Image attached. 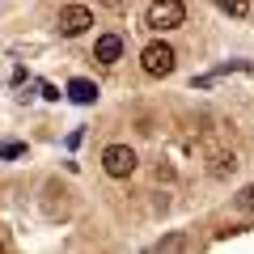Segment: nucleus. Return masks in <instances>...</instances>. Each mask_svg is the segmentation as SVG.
I'll return each instance as SVG.
<instances>
[{
    "label": "nucleus",
    "instance_id": "f257e3e1",
    "mask_svg": "<svg viewBox=\"0 0 254 254\" xmlns=\"http://www.w3.org/2000/svg\"><path fill=\"white\" fill-rule=\"evenodd\" d=\"M182 21H187V4H182V0H153L144 9V26L157 30V34H161V30H178Z\"/></svg>",
    "mask_w": 254,
    "mask_h": 254
},
{
    "label": "nucleus",
    "instance_id": "4468645a",
    "mask_svg": "<svg viewBox=\"0 0 254 254\" xmlns=\"http://www.w3.org/2000/svg\"><path fill=\"white\" fill-rule=\"evenodd\" d=\"M0 250H9V242H4V237H0Z\"/></svg>",
    "mask_w": 254,
    "mask_h": 254
},
{
    "label": "nucleus",
    "instance_id": "0eeeda50",
    "mask_svg": "<svg viewBox=\"0 0 254 254\" xmlns=\"http://www.w3.org/2000/svg\"><path fill=\"white\" fill-rule=\"evenodd\" d=\"M233 170H237V157H233V153H229V157L220 153L216 161H212V178H229V174H233Z\"/></svg>",
    "mask_w": 254,
    "mask_h": 254
},
{
    "label": "nucleus",
    "instance_id": "9d476101",
    "mask_svg": "<svg viewBox=\"0 0 254 254\" xmlns=\"http://www.w3.org/2000/svg\"><path fill=\"white\" fill-rule=\"evenodd\" d=\"M26 153V144H17V140H4V144H0V157H21Z\"/></svg>",
    "mask_w": 254,
    "mask_h": 254
},
{
    "label": "nucleus",
    "instance_id": "f8f14e48",
    "mask_svg": "<svg viewBox=\"0 0 254 254\" xmlns=\"http://www.w3.org/2000/svg\"><path fill=\"white\" fill-rule=\"evenodd\" d=\"M98 4H106L110 13H123V9H127V0H98Z\"/></svg>",
    "mask_w": 254,
    "mask_h": 254
},
{
    "label": "nucleus",
    "instance_id": "423d86ee",
    "mask_svg": "<svg viewBox=\"0 0 254 254\" xmlns=\"http://www.w3.org/2000/svg\"><path fill=\"white\" fill-rule=\"evenodd\" d=\"M68 98L81 102V106H89V102H98V85L85 81V76H76V81H68Z\"/></svg>",
    "mask_w": 254,
    "mask_h": 254
},
{
    "label": "nucleus",
    "instance_id": "20e7f679",
    "mask_svg": "<svg viewBox=\"0 0 254 254\" xmlns=\"http://www.w3.org/2000/svg\"><path fill=\"white\" fill-rule=\"evenodd\" d=\"M89 26H93V13L85 9V4H64V9H60V34H64V38L85 34Z\"/></svg>",
    "mask_w": 254,
    "mask_h": 254
},
{
    "label": "nucleus",
    "instance_id": "9b49d317",
    "mask_svg": "<svg viewBox=\"0 0 254 254\" xmlns=\"http://www.w3.org/2000/svg\"><path fill=\"white\" fill-rule=\"evenodd\" d=\"M182 246H187V237H178V233H174V237H165V242L157 246V250H182Z\"/></svg>",
    "mask_w": 254,
    "mask_h": 254
},
{
    "label": "nucleus",
    "instance_id": "ddd939ff",
    "mask_svg": "<svg viewBox=\"0 0 254 254\" xmlns=\"http://www.w3.org/2000/svg\"><path fill=\"white\" fill-rule=\"evenodd\" d=\"M38 89H43V98H51V102H55V98H60V89H55V85H51V81H43V85H38Z\"/></svg>",
    "mask_w": 254,
    "mask_h": 254
},
{
    "label": "nucleus",
    "instance_id": "39448f33",
    "mask_svg": "<svg viewBox=\"0 0 254 254\" xmlns=\"http://www.w3.org/2000/svg\"><path fill=\"white\" fill-rule=\"evenodd\" d=\"M93 60L106 64V68H115V64L123 60V38L119 34H102L98 43H93Z\"/></svg>",
    "mask_w": 254,
    "mask_h": 254
},
{
    "label": "nucleus",
    "instance_id": "7ed1b4c3",
    "mask_svg": "<svg viewBox=\"0 0 254 254\" xmlns=\"http://www.w3.org/2000/svg\"><path fill=\"white\" fill-rule=\"evenodd\" d=\"M102 170L110 174V178H127V174L136 170V153L127 144H110V148H102Z\"/></svg>",
    "mask_w": 254,
    "mask_h": 254
},
{
    "label": "nucleus",
    "instance_id": "f03ea898",
    "mask_svg": "<svg viewBox=\"0 0 254 254\" xmlns=\"http://www.w3.org/2000/svg\"><path fill=\"white\" fill-rule=\"evenodd\" d=\"M174 64H178V55H174L170 43H148L144 51H140V68H144L148 76H170Z\"/></svg>",
    "mask_w": 254,
    "mask_h": 254
},
{
    "label": "nucleus",
    "instance_id": "1a4fd4ad",
    "mask_svg": "<svg viewBox=\"0 0 254 254\" xmlns=\"http://www.w3.org/2000/svg\"><path fill=\"white\" fill-rule=\"evenodd\" d=\"M237 208H242L246 216H254V182H250V187L242 190V195H237Z\"/></svg>",
    "mask_w": 254,
    "mask_h": 254
},
{
    "label": "nucleus",
    "instance_id": "6e6552de",
    "mask_svg": "<svg viewBox=\"0 0 254 254\" xmlns=\"http://www.w3.org/2000/svg\"><path fill=\"white\" fill-rule=\"evenodd\" d=\"M216 9L229 13V17H246V13H250V4H246V0H216Z\"/></svg>",
    "mask_w": 254,
    "mask_h": 254
}]
</instances>
